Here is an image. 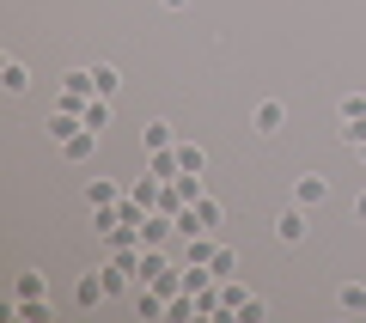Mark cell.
<instances>
[{"instance_id": "6da1fadb", "label": "cell", "mask_w": 366, "mask_h": 323, "mask_svg": "<svg viewBox=\"0 0 366 323\" xmlns=\"http://www.w3.org/2000/svg\"><path fill=\"white\" fill-rule=\"evenodd\" d=\"M305 214H312V207L287 202V207H281V214H274V238H281V244H300V238L312 232V220H305Z\"/></svg>"}, {"instance_id": "7a4b0ae2", "label": "cell", "mask_w": 366, "mask_h": 323, "mask_svg": "<svg viewBox=\"0 0 366 323\" xmlns=\"http://www.w3.org/2000/svg\"><path fill=\"white\" fill-rule=\"evenodd\" d=\"M250 129H257V134H281V129H287V104H281V98H262L257 110H250Z\"/></svg>"}, {"instance_id": "3957f363", "label": "cell", "mask_w": 366, "mask_h": 323, "mask_svg": "<svg viewBox=\"0 0 366 323\" xmlns=\"http://www.w3.org/2000/svg\"><path fill=\"white\" fill-rule=\"evenodd\" d=\"M147 177H159V183L183 177V159H177V146H159V153H147Z\"/></svg>"}, {"instance_id": "277c9868", "label": "cell", "mask_w": 366, "mask_h": 323, "mask_svg": "<svg viewBox=\"0 0 366 323\" xmlns=\"http://www.w3.org/2000/svg\"><path fill=\"white\" fill-rule=\"evenodd\" d=\"M92 153H98V129H79V134H67V141H61V159H67V165H86Z\"/></svg>"}, {"instance_id": "5b68a950", "label": "cell", "mask_w": 366, "mask_h": 323, "mask_svg": "<svg viewBox=\"0 0 366 323\" xmlns=\"http://www.w3.org/2000/svg\"><path fill=\"white\" fill-rule=\"evenodd\" d=\"M324 195H330V183L317 177V171H305V177H293V202H300V207H317Z\"/></svg>"}, {"instance_id": "8992f818", "label": "cell", "mask_w": 366, "mask_h": 323, "mask_svg": "<svg viewBox=\"0 0 366 323\" xmlns=\"http://www.w3.org/2000/svg\"><path fill=\"white\" fill-rule=\"evenodd\" d=\"M171 232H177V220H171V214H159V207L141 220V244H165Z\"/></svg>"}, {"instance_id": "52a82bcc", "label": "cell", "mask_w": 366, "mask_h": 323, "mask_svg": "<svg viewBox=\"0 0 366 323\" xmlns=\"http://www.w3.org/2000/svg\"><path fill=\"white\" fill-rule=\"evenodd\" d=\"M141 146H147V153H159V146H177V129H171V122H141Z\"/></svg>"}, {"instance_id": "ba28073f", "label": "cell", "mask_w": 366, "mask_h": 323, "mask_svg": "<svg viewBox=\"0 0 366 323\" xmlns=\"http://www.w3.org/2000/svg\"><path fill=\"white\" fill-rule=\"evenodd\" d=\"M117 202H122V189L110 177H92L86 183V207H117Z\"/></svg>"}, {"instance_id": "9c48e42d", "label": "cell", "mask_w": 366, "mask_h": 323, "mask_svg": "<svg viewBox=\"0 0 366 323\" xmlns=\"http://www.w3.org/2000/svg\"><path fill=\"white\" fill-rule=\"evenodd\" d=\"M104 299H110V293H104V281H98V274H86V281L74 287V305H79V311H92V305H104Z\"/></svg>"}, {"instance_id": "30bf717a", "label": "cell", "mask_w": 366, "mask_h": 323, "mask_svg": "<svg viewBox=\"0 0 366 323\" xmlns=\"http://www.w3.org/2000/svg\"><path fill=\"white\" fill-rule=\"evenodd\" d=\"M0 86H6V91H13V98H19V91L31 86V74H25V61H13V55H6V61H0Z\"/></svg>"}, {"instance_id": "8fae6325", "label": "cell", "mask_w": 366, "mask_h": 323, "mask_svg": "<svg viewBox=\"0 0 366 323\" xmlns=\"http://www.w3.org/2000/svg\"><path fill=\"white\" fill-rule=\"evenodd\" d=\"M79 122L104 134V129H110V98H86V110H79Z\"/></svg>"}, {"instance_id": "7c38bea8", "label": "cell", "mask_w": 366, "mask_h": 323, "mask_svg": "<svg viewBox=\"0 0 366 323\" xmlns=\"http://www.w3.org/2000/svg\"><path fill=\"white\" fill-rule=\"evenodd\" d=\"M165 305H171V299L159 293V287H147V293H134V311H141L147 323H153V317H165Z\"/></svg>"}, {"instance_id": "4fadbf2b", "label": "cell", "mask_w": 366, "mask_h": 323, "mask_svg": "<svg viewBox=\"0 0 366 323\" xmlns=\"http://www.w3.org/2000/svg\"><path fill=\"white\" fill-rule=\"evenodd\" d=\"M214 250H220V244H214L208 232H196V238H183V262H214Z\"/></svg>"}, {"instance_id": "5bb4252c", "label": "cell", "mask_w": 366, "mask_h": 323, "mask_svg": "<svg viewBox=\"0 0 366 323\" xmlns=\"http://www.w3.org/2000/svg\"><path fill=\"white\" fill-rule=\"evenodd\" d=\"M13 317H25V323H49V317H55V305H49V299H19Z\"/></svg>"}, {"instance_id": "9a60e30c", "label": "cell", "mask_w": 366, "mask_h": 323, "mask_svg": "<svg viewBox=\"0 0 366 323\" xmlns=\"http://www.w3.org/2000/svg\"><path fill=\"white\" fill-rule=\"evenodd\" d=\"M92 79H98V98H117V91H122V74H117L110 61H98V67H92Z\"/></svg>"}, {"instance_id": "2e32d148", "label": "cell", "mask_w": 366, "mask_h": 323, "mask_svg": "<svg viewBox=\"0 0 366 323\" xmlns=\"http://www.w3.org/2000/svg\"><path fill=\"white\" fill-rule=\"evenodd\" d=\"M43 129H49V141H67V134H79L86 122H79V116H67V110H55V116L43 122Z\"/></svg>"}, {"instance_id": "e0dca14e", "label": "cell", "mask_w": 366, "mask_h": 323, "mask_svg": "<svg viewBox=\"0 0 366 323\" xmlns=\"http://www.w3.org/2000/svg\"><path fill=\"white\" fill-rule=\"evenodd\" d=\"M336 305H342V311H366V287H360V281H342V287H336Z\"/></svg>"}, {"instance_id": "ac0fdd59", "label": "cell", "mask_w": 366, "mask_h": 323, "mask_svg": "<svg viewBox=\"0 0 366 323\" xmlns=\"http://www.w3.org/2000/svg\"><path fill=\"white\" fill-rule=\"evenodd\" d=\"M196 220H202V232H214V226L226 220V207L214 202V195H202V202H196Z\"/></svg>"}, {"instance_id": "d6986e66", "label": "cell", "mask_w": 366, "mask_h": 323, "mask_svg": "<svg viewBox=\"0 0 366 323\" xmlns=\"http://www.w3.org/2000/svg\"><path fill=\"white\" fill-rule=\"evenodd\" d=\"M19 299H49V281H43L37 269H25L19 274Z\"/></svg>"}, {"instance_id": "ffe728a7", "label": "cell", "mask_w": 366, "mask_h": 323, "mask_svg": "<svg viewBox=\"0 0 366 323\" xmlns=\"http://www.w3.org/2000/svg\"><path fill=\"white\" fill-rule=\"evenodd\" d=\"M336 141H342V146H354V153H360V146H366V116L342 122V129H336Z\"/></svg>"}, {"instance_id": "44dd1931", "label": "cell", "mask_w": 366, "mask_h": 323, "mask_svg": "<svg viewBox=\"0 0 366 323\" xmlns=\"http://www.w3.org/2000/svg\"><path fill=\"white\" fill-rule=\"evenodd\" d=\"M177 159H183V171H208V153L189 146V141H177Z\"/></svg>"}, {"instance_id": "7402d4cb", "label": "cell", "mask_w": 366, "mask_h": 323, "mask_svg": "<svg viewBox=\"0 0 366 323\" xmlns=\"http://www.w3.org/2000/svg\"><path fill=\"white\" fill-rule=\"evenodd\" d=\"M354 116H366V98H360V91H348V98L336 104V122H354Z\"/></svg>"}, {"instance_id": "603a6c76", "label": "cell", "mask_w": 366, "mask_h": 323, "mask_svg": "<svg viewBox=\"0 0 366 323\" xmlns=\"http://www.w3.org/2000/svg\"><path fill=\"white\" fill-rule=\"evenodd\" d=\"M214 287H220V305H226V311H238V305H244V299H250L244 287H232V281H214Z\"/></svg>"}, {"instance_id": "cb8c5ba5", "label": "cell", "mask_w": 366, "mask_h": 323, "mask_svg": "<svg viewBox=\"0 0 366 323\" xmlns=\"http://www.w3.org/2000/svg\"><path fill=\"white\" fill-rule=\"evenodd\" d=\"M238 269V257H232V250H214V274H220V281H226V274H232Z\"/></svg>"}, {"instance_id": "d4e9b609", "label": "cell", "mask_w": 366, "mask_h": 323, "mask_svg": "<svg viewBox=\"0 0 366 323\" xmlns=\"http://www.w3.org/2000/svg\"><path fill=\"white\" fill-rule=\"evenodd\" d=\"M354 214H360V220H366V189H360V195H354Z\"/></svg>"}, {"instance_id": "484cf974", "label": "cell", "mask_w": 366, "mask_h": 323, "mask_svg": "<svg viewBox=\"0 0 366 323\" xmlns=\"http://www.w3.org/2000/svg\"><path fill=\"white\" fill-rule=\"evenodd\" d=\"M159 6H171V13H183V6H189V0H159Z\"/></svg>"}, {"instance_id": "4316f807", "label": "cell", "mask_w": 366, "mask_h": 323, "mask_svg": "<svg viewBox=\"0 0 366 323\" xmlns=\"http://www.w3.org/2000/svg\"><path fill=\"white\" fill-rule=\"evenodd\" d=\"M360 165H366V146H360Z\"/></svg>"}]
</instances>
